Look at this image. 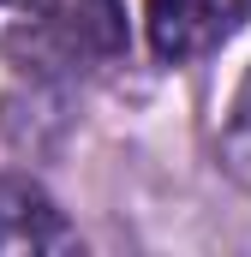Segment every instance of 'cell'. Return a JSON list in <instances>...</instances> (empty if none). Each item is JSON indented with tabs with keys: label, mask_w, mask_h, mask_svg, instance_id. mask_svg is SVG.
I'll return each instance as SVG.
<instances>
[{
	"label": "cell",
	"mask_w": 251,
	"mask_h": 257,
	"mask_svg": "<svg viewBox=\"0 0 251 257\" xmlns=\"http://www.w3.org/2000/svg\"><path fill=\"white\" fill-rule=\"evenodd\" d=\"M221 174L251 192V72H245V84H239V96H233L227 126H221Z\"/></svg>",
	"instance_id": "277c9868"
},
{
	"label": "cell",
	"mask_w": 251,
	"mask_h": 257,
	"mask_svg": "<svg viewBox=\"0 0 251 257\" xmlns=\"http://www.w3.org/2000/svg\"><path fill=\"white\" fill-rule=\"evenodd\" d=\"M0 251L36 257V251H78V227L54 209V197L24 174L0 180Z\"/></svg>",
	"instance_id": "3957f363"
},
{
	"label": "cell",
	"mask_w": 251,
	"mask_h": 257,
	"mask_svg": "<svg viewBox=\"0 0 251 257\" xmlns=\"http://www.w3.org/2000/svg\"><path fill=\"white\" fill-rule=\"evenodd\" d=\"M12 60L30 78L78 84L126 60V6L120 0H18Z\"/></svg>",
	"instance_id": "6da1fadb"
},
{
	"label": "cell",
	"mask_w": 251,
	"mask_h": 257,
	"mask_svg": "<svg viewBox=\"0 0 251 257\" xmlns=\"http://www.w3.org/2000/svg\"><path fill=\"white\" fill-rule=\"evenodd\" d=\"M245 12L251 0H144V36H150L156 60L186 66L203 60L209 48H221Z\"/></svg>",
	"instance_id": "7a4b0ae2"
}]
</instances>
